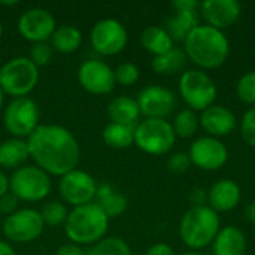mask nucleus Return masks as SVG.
I'll return each mask as SVG.
<instances>
[{"mask_svg":"<svg viewBox=\"0 0 255 255\" xmlns=\"http://www.w3.org/2000/svg\"><path fill=\"white\" fill-rule=\"evenodd\" d=\"M3 102H4V93H3L1 88H0V109L3 108Z\"/></svg>","mask_w":255,"mask_h":255,"instance_id":"46","label":"nucleus"},{"mask_svg":"<svg viewBox=\"0 0 255 255\" xmlns=\"http://www.w3.org/2000/svg\"><path fill=\"white\" fill-rule=\"evenodd\" d=\"M0 255H16V253L7 241H0Z\"/></svg>","mask_w":255,"mask_h":255,"instance_id":"43","label":"nucleus"},{"mask_svg":"<svg viewBox=\"0 0 255 255\" xmlns=\"http://www.w3.org/2000/svg\"><path fill=\"white\" fill-rule=\"evenodd\" d=\"M220 229L221 220L214 209L208 205L193 206L181 218L179 238L185 247L193 251H199L212 245Z\"/></svg>","mask_w":255,"mask_h":255,"instance_id":"4","label":"nucleus"},{"mask_svg":"<svg viewBox=\"0 0 255 255\" xmlns=\"http://www.w3.org/2000/svg\"><path fill=\"white\" fill-rule=\"evenodd\" d=\"M128 42V31L124 24L115 18L97 21L90 31L91 48L103 57H112L124 51Z\"/></svg>","mask_w":255,"mask_h":255,"instance_id":"11","label":"nucleus"},{"mask_svg":"<svg viewBox=\"0 0 255 255\" xmlns=\"http://www.w3.org/2000/svg\"><path fill=\"white\" fill-rule=\"evenodd\" d=\"M30 158L27 139L9 137L0 143V167L16 170Z\"/></svg>","mask_w":255,"mask_h":255,"instance_id":"22","label":"nucleus"},{"mask_svg":"<svg viewBox=\"0 0 255 255\" xmlns=\"http://www.w3.org/2000/svg\"><path fill=\"white\" fill-rule=\"evenodd\" d=\"M191 167V160L188 152H175L167 160V169L173 173H185Z\"/></svg>","mask_w":255,"mask_h":255,"instance_id":"36","label":"nucleus"},{"mask_svg":"<svg viewBox=\"0 0 255 255\" xmlns=\"http://www.w3.org/2000/svg\"><path fill=\"white\" fill-rule=\"evenodd\" d=\"M181 255H203V254H200V253H197V251H190V253H184V254H181Z\"/></svg>","mask_w":255,"mask_h":255,"instance_id":"47","label":"nucleus"},{"mask_svg":"<svg viewBox=\"0 0 255 255\" xmlns=\"http://www.w3.org/2000/svg\"><path fill=\"white\" fill-rule=\"evenodd\" d=\"M140 43L143 46V49L149 54H152L154 57L163 55L166 52H169L173 46V40L169 36V33L166 31L164 27H158V25H149L146 27L142 34H140Z\"/></svg>","mask_w":255,"mask_h":255,"instance_id":"25","label":"nucleus"},{"mask_svg":"<svg viewBox=\"0 0 255 255\" xmlns=\"http://www.w3.org/2000/svg\"><path fill=\"white\" fill-rule=\"evenodd\" d=\"M190 202L193 206H205L208 203V191L200 187L193 188L190 193Z\"/></svg>","mask_w":255,"mask_h":255,"instance_id":"38","label":"nucleus"},{"mask_svg":"<svg viewBox=\"0 0 255 255\" xmlns=\"http://www.w3.org/2000/svg\"><path fill=\"white\" fill-rule=\"evenodd\" d=\"M179 96L194 112H203L214 105L218 90L214 79L200 69H190L182 72L179 78Z\"/></svg>","mask_w":255,"mask_h":255,"instance_id":"7","label":"nucleus"},{"mask_svg":"<svg viewBox=\"0 0 255 255\" xmlns=\"http://www.w3.org/2000/svg\"><path fill=\"white\" fill-rule=\"evenodd\" d=\"M134 127L109 123L102 131V139L109 148L126 149L134 143Z\"/></svg>","mask_w":255,"mask_h":255,"instance_id":"27","label":"nucleus"},{"mask_svg":"<svg viewBox=\"0 0 255 255\" xmlns=\"http://www.w3.org/2000/svg\"><path fill=\"white\" fill-rule=\"evenodd\" d=\"M1 36H3V24L0 21V39H1Z\"/></svg>","mask_w":255,"mask_h":255,"instance_id":"48","label":"nucleus"},{"mask_svg":"<svg viewBox=\"0 0 255 255\" xmlns=\"http://www.w3.org/2000/svg\"><path fill=\"white\" fill-rule=\"evenodd\" d=\"M96 203L109 220L121 217L128 206L127 199L121 193H117L109 184H100L97 187Z\"/></svg>","mask_w":255,"mask_h":255,"instance_id":"23","label":"nucleus"},{"mask_svg":"<svg viewBox=\"0 0 255 255\" xmlns=\"http://www.w3.org/2000/svg\"><path fill=\"white\" fill-rule=\"evenodd\" d=\"M18 203H19V200L15 196H12L10 193H7L3 197H0V212L6 217L12 215L13 212L18 211Z\"/></svg>","mask_w":255,"mask_h":255,"instance_id":"37","label":"nucleus"},{"mask_svg":"<svg viewBox=\"0 0 255 255\" xmlns=\"http://www.w3.org/2000/svg\"><path fill=\"white\" fill-rule=\"evenodd\" d=\"M176 136L172 123L160 118H145L134 127V145L149 155H164L175 146Z\"/></svg>","mask_w":255,"mask_h":255,"instance_id":"6","label":"nucleus"},{"mask_svg":"<svg viewBox=\"0 0 255 255\" xmlns=\"http://www.w3.org/2000/svg\"><path fill=\"white\" fill-rule=\"evenodd\" d=\"M191 164L202 170L215 172L220 170L229 160L227 146L217 137L202 136L193 140L188 151Z\"/></svg>","mask_w":255,"mask_h":255,"instance_id":"15","label":"nucleus"},{"mask_svg":"<svg viewBox=\"0 0 255 255\" xmlns=\"http://www.w3.org/2000/svg\"><path fill=\"white\" fill-rule=\"evenodd\" d=\"M9 193V178L0 170V197Z\"/></svg>","mask_w":255,"mask_h":255,"instance_id":"42","label":"nucleus"},{"mask_svg":"<svg viewBox=\"0 0 255 255\" xmlns=\"http://www.w3.org/2000/svg\"><path fill=\"white\" fill-rule=\"evenodd\" d=\"M200 13L206 25L224 30L241 18L242 4L238 0H205L200 4Z\"/></svg>","mask_w":255,"mask_h":255,"instance_id":"17","label":"nucleus"},{"mask_svg":"<svg viewBox=\"0 0 255 255\" xmlns=\"http://www.w3.org/2000/svg\"><path fill=\"white\" fill-rule=\"evenodd\" d=\"M39 82V67L28 57H13L0 67V88L12 99L27 97Z\"/></svg>","mask_w":255,"mask_h":255,"instance_id":"5","label":"nucleus"},{"mask_svg":"<svg viewBox=\"0 0 255 255\" xmlns=\"http://www.w3.org/2000/svg\"><path fill=\"white\" fill-rule=\"evenodd\" d=\"M185 63H187V55L184 49L172 48L169 52L154 57L151 63V69L158 75H173L181 72L185 67Z\"/></svg>","mask_w":255,"mask_h":255,"instance_id":"28","label":"nucleus"},{"mask_svg":"<svg viewBox=\"0 0 255 255\" xmlns=\"http://www.w3.org/2000/svg\"><path fill=\"white\" fill-rule=\"evenodd\" d=\"M241 187L227 178L217 181L208 191V206L217 214L233 211L241 203Z\"/></svg>","mask_w":255,"mask_h":255,"instance_id":"19","label":"nucleus"},{"mask_svg":"<svg viewBox=\"0 0 255 255\" xmlns=\"http://www.w3.org/2000/svg\"><path fill=\"white\" fill-rule=\"evenodd\" d=\"M241 136L250 146L255 148V106L250 108L241 120Z\"/></svg>","mask_w":255,"mask_h":255,"instance_id":"35","label":"nucleus"},{"mask_svg":"<svg viewBox=\"0 0 255 255\" xmlns=\"http://www.w3.org/2000/svg\"><path fill=\"white\" fill-rule=\"evenodd\" d=\"M51 176L34 166H22L9 176V193L19 202H42L51 193Z\"/></svg>","mask_w":255,"mask_h":255,"instance_id":"8","label":"nucleus"},{"mask_svg":"<svg viewBox=\"0 0 255 255\" xmlns=\"http://www.w3.org/2000/svg\"><path fill=\"white\" fill-rule=\"evenodd\" d=\"M115 81L117 84L123 85V87H131L134 85L139 78H140V70L136 64L133 63H121L115 70Z\"/></svg>","mask_w":255,"mask_h":255,"instance_id":"34","label":"nucleus"},{"mask_svg":"<svg viewBox=\"0 0 255 255\" xmlns=\"http://www.w3.org/2000/svg\"><path fill=\"white\" fill-rule=\"evenodd\" d=\"M19 4L18 0H0V6H16Z\"/></svg>","mask_w":255,"mask_h":255,"instance_id":"45","label":"nucleus"},{"mask_svg":"<svg viewBox=\"0 0 255 255\" xmlns=\"http://www.w3.org/2000/svg\"><path fill=\"white\" fill-rule=\"evenodd\" d=\"M136 102L139 105L140 115H143L145 118L160 120H166L169 115H172L178 105L176 94L161 85L145 87L139 93Z\"/></svg>","mask_w":255,"mask_h":255,"instance_id":"16","label":"nucleus"},{"mask_svg":"<svg viewBox=\"0 0 255 255\" xmlns=\"http://www.w3.org/2000/svg\"><path fill=\"white\" fill-rule=\"evenodd\" d=\"M247 247L245 233L235 226L221 227L212 242L214 255H245Z\"/></svg>","mask_w":255,"mask_h":255,"instance_id":"20","label":"nucleus"},{"mask_svg":"<svg viewBox=\"0 0 255 255\" xmlns=\"http://www.w3.org/2000/svg\"><path fill=\"white\" fill-rule=\"evenodd\" d=\"M76 76L79 85L93 96H106L117 85L114 69L103 60H85L81 63Z\"/></svg>","mask_w":255,"mask_h":255,"instance_id":"13","label":"nucleus"},{"mask_svg":"<svg viewBox=\"0 0 255 255\" xmlns=\"http://www.w3.org/2000/svg\"><path fill=\"white\" fill-rule=\"evenodd\" d=\"M172 127H173V131H175L176 137H181V139L193 137L197 133L199 127H200V120H199L197 112H194V111H191L188 108L181 109L175 115Z\"/></svg>","mask_w":255,"mask_h":255,"instance_id":"29","label":"nucleus"},{"mask_svg":"<svg viewBox=\"0 0 255 255\" xmlns=\"http://www.w3.org/2000/svg\"><path fill=\"white\" fill-rule=\"evenodd\" d=\"M55 255H87V251L84 250V247H79L76 244H64L61 245L57 251H55Z\"/></svg>","mask_w":255,"mask_h":255,"instance_id":"39","label":"nucleus"},{"mask_svg":"<svg viewBox=\"0 0 255 255\" xmlns=\"http://www.w3.org/2000/svg\"><path fill=\"white\" fill-rule=\"evenodd\" d=\"M45 224L40 212L31 208L18 209L7 215L1 224L3 236L9 244H30L40 238Z\"/></svg>","mask_w":255,"mask_h":255,"instance_id":"10","label":"nucleus"},{"mask_svg":"<svg viewBox=\"0 0 255 255\" xmlns=\"http://www.w3.org/2000/svg\"><path fill=\"white\" fill-rule=\"evenodd\" d=\"M247 218L250 223L255 224V202H253L248 208H247Z\"/></svg>","mask_w":255,"mask_h":255,"instance_id":"44","label":"nucleus"},{"mask_svg":"<svg viewBox=\"0 0 255 255\" xmlns=\"http://www.w3.org/2000/svg\"><path fill=\"white\" fill-rule=\"evenodd\" d=\"M254 255H255V253H254Z\"/></svg>","mask_w":255,"mask_h":255,"instance_id":"49","label":"nucleus"},{"mask_svg":"<svg viewBox=\"0 0 255 255\" xmlns=\"http://www.w3.org/2000/svg\"><path fill=\"white\" fill-rule=\"evenodd\" d=\"M99 184L96 179L81 169H75L60 178L58 191L61 199L72 208L84 206L96 202Z\"/></svg>","mask_w":255,"mask_h":255,"instance_id":"12","label":"nucleus"},{"mask_svg":"<svg viewBox=\"0 0 255 255\" xmlns=\"http://www.w3.org/2000/svg\"><path fill=\"white\" fill-rule=\"evenodd\" d=\"M18 33L31 43L49 42L57 22L54 15L45 7H30L24 10L16 22Z\"/></svg>","mask_w":255,"mask_h":255,"instance_id":"14","label":"nucleus"},{"mask_svg":"<svg viewBox=\"0 0 255 255\" xmlns=\"http://www.w3.org/2000/svg\"><path fill=\"white\" fill-rule=\"evenodd\" d=\"M199 120L200 127L208 133V136L217 139L229 136L238 126V120L233 111L221 105L209 106L200 114Z\"/></svg>","mask_w":255,"mask_h":255,"instance_id":"18","label":"nucleus"},{"mask_svg":"<svg viewBox=\"0 0 255 255\" xmlns=\"http://www.w3.org/2000/svg\"><path fill=\"white\" fill-rule=\"evenodd\" d=\"M184 52L200 70H214L229 58L230 42L223 30L200 24L185 37Z\"/></svg>","mask_w":255,"mask_h":255,"instance_id":"2","label":"nucleus"},{"mask_svg":"<svg viewBox=\"0 0 255 255\" xmlns=\"http://www.w3.org/2000/svg\"><path fill=\"white\" fill-rule=\"evenodd\" d=\"M69 211L66 209L64 203H60L57 200L49 202L46 205H43L42 211H40V217L45 226L48 227H58V226H64L66 220H67Z\"/></svg>","mask_w":255,"mask_h":255,"instance_id":"31","label":"nucleus"},{"mask_svg":"<svg viewBox=\"0 0 255 255\" xmlns=\"http://www.w3.org/2000/svg\"><path fill=\"white\" fill-rule=\"evenodd\" d=\"M54 55V49L49 42H40V43H31L30 51H28V60L37 66L43 67L51 63Z\"/></svg>","mask_w":255,"mask_h":255,"instance_id":"33","label":"nucleus"},{"mask_svg":"<svg viewBox=\"0 0 255 255\" xmlns=\"http://www.w3.org/2000/svg\"><path fill=\"white\" fill-rule=\"evenodd\" d=\"M3 126L12 137L27 139L39 127V108L30 97L12 99L3 111Z\"/></svg>","mask_w":255,"mask_h":255,"instance_id":"9","label":"nucleus"},{"mask_svg":"<svg viewBox=\"0 0 255 255\" xmlns=\"http://www.w3.org/2000/svg\"><path fill=\"white\" fill-rule=\"evenodd\" d=\"M172 7L175 12L178 10H197L200 7V3L196 0H175L172 1Z\"/></svg>","mask_w":255,"mask_h":255,"instance_id":"40","label":"nucleus"},{"mask_svg":"<svg viewBox=\"0 0 255 255\" xmlns=\"http://www.w3.org/2000/svg\"><path fill=\"white\" fill-rule=\"evenodd\" d=\"M106 114L111 123L131 127H134L140 118V109L136 99H131L128 96H118L112 99L106 108Z\"/></svg>","mask_w":255,"mask_h":255,"instance_id":"21","label":"nucleus"},{"mask_svg":"<svg viewBox=\"0 0 255 255\" xmlns=\"http://www.w3.org/2000/svg\"><path fill=\"white\" fill-rule=\"evenodd\" d=\"M30 158L49 176H58L78 169L81 146L78 139L63 126L39 124L27 137Z\"/></svg>","mask_w":255,"mask_h":255,"instance_id":"1","label":"nucleus"},{"mask_svg":"<svg viewBox=\"0 0 255 255\" xmlns=\"http://www.w3.org/2000/svg\"><path fill=\"white\" fill-rule=\"evenodd\" d=\"M145 255H175V251L167 244H155L146 250Z\"/></svg>","mask_w":255,"mask_h":255,"instance_id":"41","label":"nucleus"},{"mask_svg":"<svg viewBox=\"0 0 255 255\" xmlns=\"http://www.w3.org/2000/svg\"><path fill=\"white\" fill-rule=\"evenodd\" d=\"M87 255H133L128 244L118 236H106L94 244Z\"/></svg>","mask_w":255,"mask_h":255,"instance_id":"30","label":"nucleus"},{"mask_svg":"<svg viewBox=\"0 0 255 255\" xmlns=\"http://www.w3.org/2000/svg\"><path fill=\"white\" fill-rule=\"evenodd\" d=\"M52 49L60 54H72L76 52L82 45V33L78 27L64 24L55 28L51 40Z\"/></svg>","mask_w":255,"mask_h":255,"instance_id":"26","label":"nucleus"},{"mask_svg":"<svg viewBox=\"0 0 255 255\" xmlns=\"http://www.w3.org/2000/svg\"><path fill=\"white\" fill-rule=\"evenodd\" d=\"M108 229L109 218L96 202L72 208L64 223L66 238L79 247H93L106 238Z\"/></svg>","mask_w":255,"mask_h":255,"instance_id":"3","label":"nucleus"},{"mask_svg":"<svg viewBox=\"0 0 255 255\" xmlns=\"http://www.w3.org/2000/svg\"><path fill=\"white\" fill-rule=\"evenodd\" d=\"M199 22V13L197 10H178L173 16H170L166 21V31L172 37V40L184 42L185 37L197 27Z\"/></svg>","mask_w":255,"mask_h":255,"instance_id":"24","label":"nucleus"},{"mask_svg":"<svg viewBox=\"0 0 255 255\" xmlns=\"http://www.w3.org/2000/svg\"><path fill=\"white\" fill-rule=\"evenodd\" d=\"M236 94L241 102L250 105L251 108L255 106V70H250L241 76L236 84Z\"/></svg>","mask_w":255,"mask_h":255,"instance_id":"32","label":"nucleus"}]
</instances>
